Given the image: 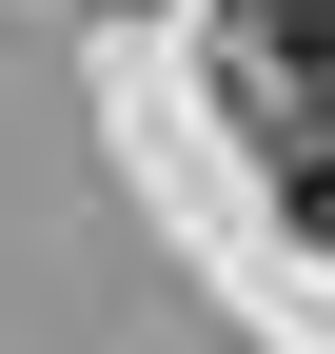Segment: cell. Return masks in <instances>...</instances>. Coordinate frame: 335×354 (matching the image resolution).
<instances>
[{"instance_id":"6da1fadb","label":"cell","mask_w":335,"mask_h":354,"mask_svg":"<svg viewBox=\"0 0 335 354\" xmlns=\"http://www.w3.org/2000/svg\"><path fill=\"white\" fill-rule=\"evenodd\" d=\"M237 79L257 99H335V0H237Z\"/></svg>"},{"instance_id":"7a4b0ae2","label":"cell","mask_w":335,"mask_h":354,"mask_svg":"<svg viewBox=\"0 0 335 354\" xmlns=\"http://www.w3.org/2000/svg\"><path fill=\"white\" fill-rule=\"evenodd\" d=\"M296 236H316V256H335V138H316V158H296Z\"/></svg>"}]
</instances>
